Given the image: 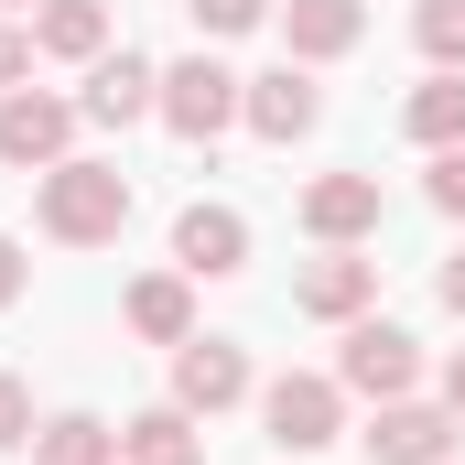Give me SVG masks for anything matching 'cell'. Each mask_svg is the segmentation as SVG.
Listing matches in <instances>:
<instances>
[{
  "label": "cell",
  "instance_id": "obj_13",
  "mask_svg": "<svg viewBox=\"0 0 465 465\" xmlns=\"http://www.w3.org/2000/svg\"><path fill=\"white\" fill-rule=\"evenodd\" d=\"M357 33H368L357 0H282V44H292V65H336Z\"/></svg>",
  "mask_w": 465,
  "mask_h": 465
},
{
  "label": "cell",
  "instance_id": "obj_18",
  "mask_svg": "<svg viewBox=\"0 0 465 465\" xmlns=\"http://www.w3.org/2000/svg\"><path fill=\"white\" fill-rule=\"evenodd\" d=\"M401 130H411L422 152H455V141H465V76H444V65H433V87H411Z\"/></svg>",
  "mask_w": 465,
  "mask_h": 465
},
{
  "label": "cell",
  "instance_id": "obj_1",
  "mask_svg": "<svg viewBox=\"0 0 465 465\" xmlns=\"http://www.w3.org/2000/svg\"><path fill=\"white\" fill-rule=\"evenodd\" d=\"M130 228V173L119 163H54L44 173V238H65V249H109Z\"/></svg>",
  "mask_w": 465,
  "mask_h": 465
},
{
  "label": "cell",
  "instance_id": "obj_24",
  "mask_svg": "<svg viewBox=\"0 0 465 465\" xmlns=\"http://www.w3.org/2000/svg\"><path fill=\"white\" fill-rule=\"evenodd\" d=\"M433 292H444V314H465V249L444 260V271H433Z\"/></svg>",
  "mask_w": 465,
  "mask_h": 465
},
{
  "label": "cell",
  "instance_id": "obj_19",
  "mask_svg": "<svg viewBox=\"0 0 465 465\" xmlns=\"http://www.w3.org/2000/svg\"><path fill=\"white\" fill-rule=\"evenodd\" d=\"M411 44H422L444 76H465V0H422V11H411Z\"/></svg>",
  "mask_w": 465,
  "mask_h": 465
},
{
  "label": "cell",
  "instance_id": "obj_17",
  "mask_svg": "<svg viewBox=\"0 0 465 465\" xmlns=\"http://www.w3.org/2000/svg\"><path fill=\"white\" fill-rule=\"evenodd\" d=\"M33 465H119V433L98 411H54V422L33 433Z\"/></svg>",
  "mask_w": 465,
  "mask_h": 465
},
{
  "label": "cell",
  "instance_id": "obj_25",
  "mask_svg": "<svg viewBox=\"0 0 465 465\" xmlns=\"http://www.w3.org/2000/svg\"><path fill=\"white\" fill-rule=\"evenodd\" d=\"M11 303H22V249L0 238V314H11Z\"/></svg>",
  "mask_w": 465,
  "mask_h": 465
},
{
  "label": "cell",
  "instance_id": "obj_5",
  "mask_svg": "<svg viewBox=\"0 0 465 465\" xmlns=\"http://www.w3.org/2000/svg\"><path fill=\"white\" fill-rule=\"evenodd\" d=\"M238 87H249V76H228L217 54L163 65V130H173V141H217V130L238 119Z\"/></svg>",
  "mask_w": 465,
  "mask_h": 465
},
{
  "label": "cell",
  "instance_id": "obj_28",
  "mask_svg": "<svg viewBox=\"0 0 465 465\" xmlns=\"http://www.w3.org/2000/svg\"><path fill=\"white\" fill-rule=\"evenodd\" d=\"M444 465H455V455H444Z\"/></svg>",
  "mask_w": 465,
  "mask_h": 465
},
{
  "label": "cell",
  "instance_id": "obj_20",
  "mask_svg": "<svg viewBox=\"0 0 465 465\" xmlns=\"http://www.w3.org/2000/svg\"><path fill=\"white\" fill-rule=\"evenodd\" d=\"M184 11H195V33H217V44H228V33H260L282 0H184Z\"/></svg>",
  "mask_w": 465,
  "mask_h": 465
},
{
  "label": "cell",
  "instance_id": "obj_14",
  "mask_svg": "<svg viewBox=\"0 0 465 465\" xmlns=\"http://www.w3.org/2000/svg\"><path fill=\"white\" fill-rule=\"evenodd\" d=\"M33 54L98 65V54H109V0H44V11H33Z\"/></svg>",
  "mask_w": 465,
  "mask_h": 465
},
{
  "label": "cell",
  "instance_id": "obj_16",
  "mask_svg": "<svg viewBox=\"0 0 465 465\" xmlns=\"http://www.w3.org/2000/svg\"><path fill=\"white\" fill-rule=\"evenodd\" d=\"M206 444H195V411H141V422H119V465H195Z\"/></svg>",
  "mask_w": 465,
  "mask_h": 465
},
{
  "label": "cell",
  "instance_id": "obj_21",
  "mask_svg": "<svg viewBox=\"0 0 465 465\" xmlns=\"http://www.w3.org/2000/svg\"><path fill=\"white\" fill-rule=\"evenodd\" d=\"M33 433H44V422H33V390H22V379L0 368V455H22Z\"/></svg>",
  "mask_w": 465,
  "mask_h": 465
},
{
  "label": "cell",
  "instance_id": "obj_7",
  "mask_svg": "<svg viewBox=\"0 0 465 465\" xmlns=\"http://www.w3.org/2000/svg\"><path fill=\"white\" fill-rule=\"evenodd\" d=\"M238 119H249L260 141H303V130L325 119V87H314V65H292V54H282L271 76H249V87H238Z\"/></svg>",
  "mask_w": 465,
  "mask_h": 465
},
{
  "label": "cell",
  "instance_id": "obj_26",
  "mask_svg": "<svg viewBox=\"0 0 465 465\" xmlns=\"http://www.w3.org/2000/svg\"><path fill=\"white\" fill-rule=\"evenodd\" d=\"M444 411H455V422H465V347L444 357Z\"/></svg>",
  "mask_w": 465,
  "mask_h": 465
},
{
  "label": "cell",
  "instance_id": "obj_8",
  "mask_svg": "<svg viewBox=\"0 0 465 465\" xmlns=\"http://www.w3.org/2000/svg\"><path fill=\"white\" fill-rule=\"evenodd\" d=\"M444 455H455V411L444 401H379L368 465H444Z\"/></svg>",
  "mask_w": 465,
  "mask_h": 465
},
{
  "label": "cell",
  "instance_id": "obj_3",
  "mask_svg": "<svg viewBox=\"0 0 465 465\" xmlns=\"http://www.w3.org/2000/svg\"><path fill=\"white\" fill-rule=\"evenodd\" d=\"M411 379H422V347H411L401 325L357 314L347 347H336V390H357V401H411Z\"/></svg>",
  "mask_w": 465,
  "mask_h": 465
},
{
  "label": "cell",
  "instance_id": "obj_15",
  "mask_svg": "<svg viewBox=\"0 0 465 465\" xmlns=\"http://www.w3.org/2000/svg\"><path fill=\"white\" fill-rule=\"evenodd\" d=\"M130 336H152V347H184L195 336V292H184V271H152V282H130Z\"/></svg>",
  "mask_w": 465,
  "mask_h": 465
},
{
  "label": "cell",
  "instance_id": "obj_9",
  "mask_svg": "<svg viewBox=\"0 0 465 465\" xmlns=\"http://www.w3.org/2000/svg\"><path fill=\"white\" fill-rule=\"evenodd\" d=\"M76 109L98 119V130H130V119H152V109H163V65L119 44V54H98V65H87V98H76Z\"/></svg>",
  "mask_w": 465,
  "mask_h": 465
},
{
  "label": "cell",
  "instance_id": "obj_2",
  "mask_svg": "<svg viewBox=\"0 0 465 465\" xmlns=\"http://www.w3.org/2000/svg\"><path fill=\"white\" fill-rule=\"evenodd\" d=\"M260 422H271V444H282V455H325V444L347 433V390H336V379H314V368H282V379L260 390Z\"/></svg>",
  "mask_w": 465,
  "mask_h": 465
},
{
  "label": "cell",
  "instance_id": "obj_4",
  "mask_svg": "<svg viewBox=\"0 0 465 465\" xmlns=\"http://www.w3.org/2000/svg\"><path fill=\"white\" fill-rule=\"evenodd\" d=\"M76 98H44V87H11V98H0V163H11V173H54V163H65V141H76Z\"/></svg>",
  "mask_w": 465,
  "mask_h": 465
},
{
  "label": "cell",
  "instance_id": "obj_23",
  "mask_svg": "<svg viewBox=\"0 0 465 465\" xmlns=\"http://www.w3.org/2000/svg\"><path fill=\"white\" fill-rule=\"evenodd\" d=\"M11 87H33V33L0 11V98H11Z\"/></svg>",
  "mask_w": 465,
  "mask_h": 465
},
{
  "label": "cell",
  "instance_id": "obj_6",
  "mask_svg": "<svg viewBox=\"0 0 465 465\" xmlns=\"http://www.w3.org/2000/svg\"><path fill=\"white\" fill-rule=\"evenodd\" d=\"M238 401H249V357H238L228 336H184V347H173V411L217 422V411H238Z\"/></svg>",
  "mask_w": 465,
  "mask_h": 465
},
{
  "label": "cell",
  "instance_id": "obj_10",
  "mask_svg": "<svg viewBox=\"0 0 465 465\" xmlns=\"http://www.w3.org/2000/svg\"><path fill=\"white\" fill-rule=\"evenodd\" d=\"M173 271H184V282L249 271V217H238V206H184V217H173Z\"/></svg>",
  "mask_w": 465,
  "mask_h": 465
},
{
  "label": "cell",
  "instance_id": "obj_12",
  "mask_svg": "<svg viewBox=\"0 0 465 465\" xmlns=\"http://www.w3.org/2000/svg\"><path fill=\"white\" fill-rule=\"evenodd\" d=\"M303 228L325 238V249H357V238L379 228V173H314L303 184Z\"/></svg>",
  "mask_w": 465,
  "mask_h": 465
},
{
  "label": "cell",
  "instance_id": "obj_11",
  "mask_svg": "<svg viewBox=\"0 0 465 465\" xmlns=\"http://www.w3.org/2000/svg\"><path fill=\"white\" fill-rule=\"evenodd\" d=\"M292 303H303L314 325H357V314L379 303V260H357V249H325V260H303Z\"/></svg>",
  "mask_w": 465,
  "mask_h": 465
},
{
  "label": "cell",
  "instance_id": "obj_27",
  "mask_svg": "<svg viewBox=\"0 0 465 465\" xmlns=\"http://www.w3.org/2000/svg\"><path fill=\"white\" fill-rule=\"evenodd\" d=\"M0 11H33V0H0Z\"/></svg>",
  "mask_w": 465,
  "mask_h": 465
},
{
  "label": "cell",
  "instance_id": "obj_22",
  "mask_svg": "<svg viewBox=\"0 0 465 465\" xmlns=\"http://www.w3.org/2000/svg\"><path fill=\"white\" fill-rule=\"evenodd\" d=\"M422 195H433V217H465V141L433 152V184H422Z\"/></svg>",
  "mask_w": 465,
  "mask_h": 465
}]
</instances>
